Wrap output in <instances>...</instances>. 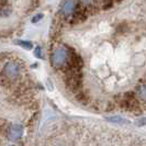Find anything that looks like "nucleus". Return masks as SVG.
I'll return each mask as SVG.
<instances>
[{"instance_id": "12", "label": "nucleus", "mask_w": 146, "mask_h": 146, "mask_svg": "<svg viewBox=\"0 0 146 146\" xmlns=\"http://www.w3.org/2000/svg\"><path fill=\"white\" fill-rule=\"evenodd\" d=\"M137 124L139 125V126H142V125H144V124H146V117H142V119H139V121H137Z\"/></svg>"}, {"instance_id": "4", "label": "nucleus", "mask_w": 146, "mask_h": 146, "mask_svg": "<svg viewBox=\"0 0 146 146\" xmlns=\"http://www.w3.org/2000/svg\"><path fill=\"white\" fill-rule=\"evenodd\" d=\"M23 135V126L20 124H13L9 130V139L17 141Z\"/></svg>"}, {"instance_id": "9", "label": "nucleus", "mask_w": 146, "mask_h": 146, "mask_svg": "<svg viewBox=\"0 0 146 146\" xmlns=\"http://www.w3.org/2000/svg\"><path fill=\"white\" fill-rule=\"evenodd\" d=\"M139 94L142 98L146 99V86H142V87L139 89Z\"/></svg>"}, {"instance_id": "5", "label": "nucleus", "mask_w": 146, "mask_h": 146, "mask_svg": "<svg viewBox=\"0 0 146 146\" xmlns=\"http://www.w3.org/2000/svg\"><path fill=\"white\" fill-rule=\"evenodd\" d=\"M108 121L112 122V123H117V124H130V121L124 120L123 117H109Z\"/></svg>"}, {"instance_id": "1", "label": "nucleus", "mask_w": 146, "mask_h": 146, "mask_svg": "<svg viewBox=\"0 0 146 146\" xmlns=\"http://www.w3.org/2000/svg\"><path fill=\"white\" fill-rule=\"evenodd\" d=\"M67 60V51L63 47L54 50L51 55V64L53 67H62Z\"/></svg>"}, {"instance_id": "3", "label": "nucleus", "mask_w": 146, "mask_h": 146, "mask_svg": "<svg viewBox=\"0 0 146 146\" xmlns=\"http://www.w3.org/2000/svg\"><path fill=\"white\" fill-rule=\"evenodd\" d=\"M3 73L6 74L8 78L15 79L20 74V67L15 62H8L3 67Z\"/></svg>"}, {"instance_id": "13", "label": "nucleus", "mask_w": 146, "mask_h": 146, "mask_svg": "<svg viewBox=\"0 0 146 146\" xmlns=\"http://www.w3.org/2000/svg\"><path fill=\"white\" fill-rule=\"evenodd\" d=\"M13 146H15V145H13Z\"/></svg>"}, {"instance_id": "7", "label": "nucleus", "mask_w": 146, "mask_h": 146, "mask_svg": "<svg viewBox=\"0 0 146 146\" xmlns=\"http://www.w3.org/2000/svg\"><path fill=\"white\" fill-rule=\"evenodd\" d=\"M100 7L102 10H108L112 7V0H100Z\"/></svg>"}, {"instance_id": "8", "label": "nucleus", "mask_w": 146, "mask_h": 146, "mask_svg": "<svg viewBox=\"0 0 146 146\" xmlns=\"http://www.w3.org/2000/svg\"><path fill=\"white\" fill-rule=\"evenodd\" d=\"M34 56L37 58H42V48L40 46H36L34 50Z\"/></svg>"}, {"instance_id": "6", "label": "nucleus", "mask_w": 146, "mask_h": 146, "mask_svg": "<svg viewBox=\"0 0 146 146\" xmlns=\"http://www.w3.org/2000/svg\"><path fill=\"white\" fill-rule=\"evenodd\" d=\"M15 43L17 44V45H19V46L23 47L24 50H31V48L33 47V44L31 43L30 41H23V40H18V41H15Z\"/></svg>"}, {"instance_id": "10", "label": "nucleus", "mask_w": 146, "mask_h": 146, "mask_svg": "<svg viewBox=\"0 0 146 146\" xmlns=\"http://www.w3.org/2000/svg\"><path fill=\"white\" fill-rule=\"evenodd\" d=\"M43 17H44V15H42V13L35 15L34 17H33V19H32V22H33V23H36V22H38L40 20H42Z\"/></svg>"}, {"instance_id": "11", "label": "nucleus", "mask_w": 146, "mask_h": 146, "mask_svg": "<svg viewBox=\"0 0 146 146\" xmlns=\"http://www.w3.org/2000/svg\"><path fill=\"white\" fill-rule=\"evenodd\" d=\"M80 1H81V3H82V5L85 6V7H88V6L92 5L95 0H80Z\"/></svg>"}, {"instance_id": "2", "label": "nucleus", "mask_w": 146, "mask_h": 146, "mask_svg": "<svg viewBox=\"0 0 146 146\" xmlns=\"http://www.w3.org/2000/svg\"><path fill=\"white\" fill-rule=\"evenodd\" d=\"M77 7H78L77 0H64L60 6V13L65 18H72Z\"/></svg>"}]
</instances>
